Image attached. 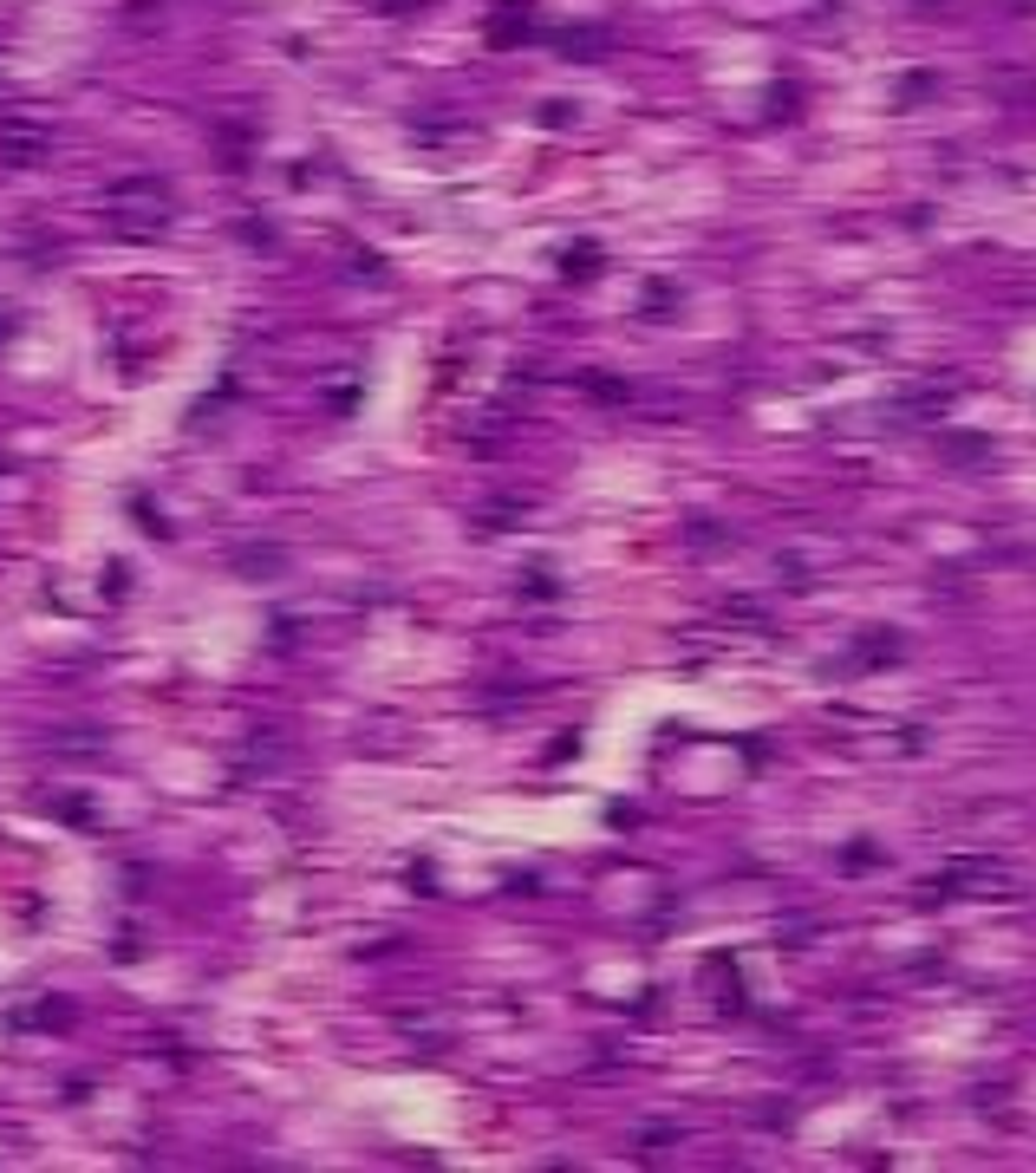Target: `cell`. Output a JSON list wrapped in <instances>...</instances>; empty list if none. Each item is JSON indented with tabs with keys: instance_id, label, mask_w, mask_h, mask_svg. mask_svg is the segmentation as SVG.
Listing matches in <instances>:
<instances>
[{
	"instance_id": "6da1fadb",
	"label": "cell",
	"mask_w": 1036,
	"mask_h": 1173,
	"mask_svg": "<svg viewBox=\"0 0 1036 1173\" xmlns=\"http://www.w3.org/2000/svg\"><path fill=\"white\" fill-rule=\"evenodd\" d=\"M112 223L124 235H157L170 229V189L157 176H137V183H118L112 189Z\"/></svg>"
},
{
	"instance_id": "7a4b0ae2",
	"label": "cell",
	"mask_w": 1036,
	"mask_h": 1173,
	"mask_svg": "<svg viewBox=\"0 0 1036 1173\" xmlns=\"http://www.w3.org/2000/svg\"><path fill=\"white\" fill-rule=\"evenodd\" d=\"M0 157L7 163H39L46 157V131H39V124H20V118L0 124Z\"/></svg>"
}]
</instances>
